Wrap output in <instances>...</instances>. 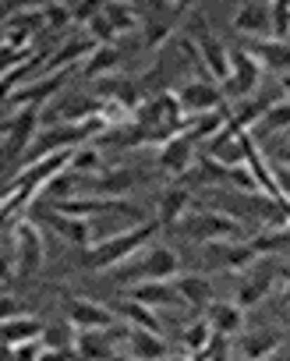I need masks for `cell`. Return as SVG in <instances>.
I'll list each match as a JSON object with an SVG mask.
<instances>
[{"mask_svg": "<svg viewBox=\"0 0 290 361\" xmlns=\"http://www.w3.org/2000/svg\"><path fill=\"white\" fill-rule=\"evenodd\" d=\"M160 220H145V224H131L127 231H117V234H106L99 238L89 252H82V266L92 269V273H113L120 269L124 262H131L141 248L153 245V234H156Z\"/></svg>", "mask_w": 290, "mask_h": 361, "instance_id": "1", "label": "cell"}, {"mask_svg": "<svg viewBox=\"0 0 290 361\" xmlns=\"http://www.w3.org/2000/svg\"><path fill=\"white\" fill-rule=\"evenodd\" d=\"M113 283L120 287H145V283H174L181 276V255L167 245H149L141 248L131 262L110 273Z\"/></svg>", "mask_w": 290, "mask_h": 361, "instance_id": "2", "label": "cell"}, {"mask_svg": "<svg viewBox=\"0 0 290 361\" xmlns=\"http://www.w3.org/2000/svg\"><path fill=\"white\" fill-rule=\"evenodd\" d=\"M177 227H181L191 241H206V245H213V241H244L241 220H234V216H227V213H216V209H195V213H188Z\"/></svg>", "mask_w": 290, "mask_h": 361, "instance_id": "3", "label": "cell"}, {"mask_svg": "<svg viewBox=\"0 0 290 361\" xmlns=\"http://www.w3.org/2000/svg\"><path fill=\"white\" fill-rule=\"evenodd\" d=\"M8 238L18 248V280H32L46 262V241L39 227L32 220H18L15 227H8Z\"/></svg>", "mask_w": 290, "mask_h": 361, "instance_id": "4", "label": "cell"}, {"mask_svg": "<svg viewBox=\"0 0 290 361\" xmlns=\"http://www.w3.org/2000/svg\"><path fill=\"white\" fill-rule=\"evenodd\" d=\"M258 82H262V64L244 50V47H230V78L220 85L223 96L230 103H241V99H251L258 92Z\"/></svg>", "mask_w": 290, "mask_h": 361, "instance_id": "5", "label": "cell"}, {"mask_svg": "<svg viewBox=\"0 0 290 361\" xmlns=\"http://www.w3.org/2000/svg\"><path fill=\"white\" fill-rule=\"evenodd\" d=\"M184 117H206V114H220L227 106V96L216 82H184L181 89H174Z\"/></svg>", "mask_w": 290, "mask_h": 361, "instance_id": "6", "label": "cell"}, {"mask_svg": "<svg viewBox=\"0 0 290 361\" xmlns=\"http://www.w3.org/2000/svg\"><path fill=\"white\" fill-rule=\"evenodd\" d=\"M64 319L78 326V333H92V329H113V308L99 305V301H89V298H75V294H64Z\"/></svg>", "mask_w": 290, "mask_h": 361, "instance_id": "7", "label": "cell"}, {"mask_svg": "<svg viewBox=\"0 0 290 361\" xmlns=\"http://www.w3.org/2000/svg\"><path fill=\"white\" fill-rule=\"evenodd\" d=\"M117 340H131V326H113V329H92L78 336V361H113V347Z\"/></svg>", "mask_w": 290, "mask_h": 361, "instance_id": "8", "label": "cell"}, {"mask_svg": "<svg viewBox=\"0 0 290 361\" xmlns=\"http://www.w3.org/2000/svg\"><path fill=\"white\" fill-rule=\"evenodd\" d=\"M156 163H160V170H163V173H170V177H177V180H181V177L198 163V145L181 131V135H174L170 142H163V145H160V159H156Z\"/></svg>", "mask_w": 290, "mask_h": 361, "instance_id": "9", "label": "cell"}, {"mask_svg": "<svg viewBox=\"0 0 290 361\" xmlns=\"http://www.w3.org/2000/svg\"><path fill=\"white\" fill-rule=\"evenodd\" d=\"M99 43L89 36V32H75V36H68L53 54H50V61H46V71H43V78L46 75H61V71H71L75 68V61H89L92 57V50H96Z\"/></svg>", "mask_w": 290, "mask_h": 361, "instance_id": "10", "label": "cell"}, {"mask_svg": "<svg viewBox=\"0 0 290 361\" xmlns=\"http://www.w3.org/2000/svg\"><path fill=\"white\" fill-rule=\"evenodd\" d=\"M241 47L272 75H290V39H241Z\"/></svg>", "mask_w": 290, "mask_h": 361, "instance_id": "11", "label": "cell"}, {"mask_svg": "<svg viewBox=\"0 0 290 361\" xmlns=\"http://www.w3.org/2000/svg\"><path fill=\"white\" fill-rule=\"evenodd\" d=\"M234 32L244 39H272V4H241L234 15Z\"/></svg>", "mask_w": 290, "mask_h": 361, "instance_id": "12", "label": "cell"}, {"mask_svg": "<svg viewBox=\"0 0 290 361\" xmlns=\"http://www.w3.org/2000/svg\"><path fill=\"white\" fill-rule=\"evenodd\" d=\"M134 188V173L117 166V170H99L92 177H85V192H92L96 199H113L120 202V195H127Z\"/></svg>", "mask_w": 290, "mask_h": 361, "instance_id": "13", "label": "cell"}, {"mask_svg": "<svg viewBox=\"0 0 290 361\" xmlns=\"http://www.w3.org/2000/svg\"><path fill=\"white\" fill-rule=\"evenodd\" d=\"M272 103H279V96H251V99H241V103H234L230 106V128L234 131H241V135H251V128H258L262 121H265V114H269V106Z\"/></svg>", "mask_w": 290, "mask_h": 361, "instance_id": "14", "label": "cell"}, {"mask_svg": "<svg viewBox=\"0 0 290 361\" xmlns=\"http://www.w3.org/2000/svg\"><path fill=\"white\" fill-rule=\"evenodd\" d=\"M43 224H46L50 231H57V234H61L68 245L82 248V252H89V248L96 245L89 220H75V216H61L57 209H46V213H43Z\"/></svg>", "mask_w": 290, "mask_h": 361, "instance_id": "15", "label": "cell"}, {"mask_svg": "<svg viewBox=\"0 0 290 361\" xmlns=\"http://www.w3.org/2000/svg\"><path fill=\"white\" fill-rule=\"evenodd\" d=\"M43 322L32 319V315H18V319H4V326H0V336H4V347L15 350L22 343H39L43 340Z\"/></svg>", "mask_w": 290, "mask_h": 361, "instance_id": "16", "label": "cell"}, {"mask_svg": "<svg viewBox=\"0 0 290 361\" xmlns=\"http://www.w3.org/2000/svg\"><path fill=\"white\" fill-rule=\"evenodd\" d=\"M206 319L213 322L216 336H234L244 329V308L237 301H213L206 308Z\"/></svg>", "mask_w": 290, "mask_h": 361, "instance_id": "17", "label": "cell"}, {"mask_svg": "<svg viewBox=\"0 0 290 361\" xmlns=\"http://www.w3.org/2000/svg\"><path fill=\"white\" fill-rule=\"evenodd\" d=\"M248 245L255 248L258 259H265V255H272V259H290V227H279V231L262 227L258 234L248 238Z\"/></svg>", "mask_w": 290, "mask_h": 361, "instance_id": "18", "label": "cell"}, {"mask_svg": "<svg viewBox=\"0 0 290 361\" xmlns=\"http://www.w3.org/2000/svg\"><path fill=\"white\" fill-rule=\"evenodd\" d=\"M127 347H131V357H134V361H163V357L170 354L167 336H160V333H145V329H131Z\"/></svg>", "mask_w": 290, "mask_h": 361, "instance_id": "19", "label": "cell"}, {"mask_svg": "<svg viewBox=\"0 0 290 361\" xmlns=\"http://www.w3.org/2000/svg\"><path fill=\"white\" fill-rule=\"evenodd\" d=\"M188 202H191V192L188 188H181V185H174V188H167L163 195H160V209H156V220L163 224V227H177L184 216H188Z\"/></svg>", "mask_w": 290, "mask_h": 361, "instance_id": "20", "label": "cell"}, {"mask_svg": "<svg viewBox=\"0 0 290 361\" xmlns=\"http://www.w3.org/2000/svg\"><path fill=\"white\" fill-rule=\"evenodd\" d=\"M113 312L124 315L131 329H145V333H160V336H163V329H160V315H153V308H145V305L134 301V298H120V301H113Z\"/></svg>", "mask_w": 290, "mask_h": 361, "instance_id": "21", "label": "cell"}, {"mask_svg": "<svg viewBox=\"0 0 290 361\" xmlns=\"http://www.w3.org/2000/svg\"><path fill=\"white\" fill-rule=\"evenodd\" d=\"M174 287H177V294H181V301L184 305H191V308H209L213 305V283L206 280V276H198V273H181L177 280H174Z\"/></svg>", "mask_w": 290, "mask_h": 361, "instance_id": "22", "label": "cell"}, {"mask_svg": "<svg viewBox=\"0 0 290 361\" xmlns=\"http://www.w3.org/2000/svg\"><path fill=\"white\" fill-rule=\"evenodd\" d=\"M279 333L276 329H258V333H248L241 340V357L244 361H269L276 350H279Z\"/></svg>", "mask_w": 290, "mask_h": 361, "instance_id": "23", "label": "cell"}, {"mask_svg": "<svg viewBox=\"0 0 290 361\" xmlns=\"http://www.w3.org/2000/svg\"><path fill=\"white\" fill-rule=\"evenodd\" d=\"M131 298L141 301L145 308H177V305H184L174 283H145V287H131Z\"/></svg>", "mask_w": 290, "mask_h": 361, "instance_id": "24", "label": "cell"}, {"mask_svg": "<svg viewBox=\"0 0 290 361\" xmlns=\"http://www.w3.org/2000/svg\"><path fill=\"white\" fill-rule=\"evenodd\" d=\"M272 276H276V266H262V269H255L244 283H241V290H237V305L241 308H251V305H258L265 294H269V287H272Z\"/></svg>", "mask_w": 290, "mask_h": 361, "instance_id": "25", "label": "cell"}, {"mask_svg": "<svg viewBox=\"0 0 290 361\" xmlns=\"http://www.w3.org/2000/svg\"><path fill=\"white\" fill-rule=\"evenodd\" d=\"M78 326L75 322H68V319H61V322H46V329H43V347L46 350H75L78 347Z\"/></svg>", "mask_w": 290, "mask_h": 361, "instance_id": "26", "label": "cell"}, {"mask_svg": "<svg viewBox=\"0 0 290 361\" xmlns=\"http://www.w3.org/2000/svg\"><path fill=\"white\" fill-rule=\"evenodd\" d=\"M117 64H120V50H117V47H96V50H92V57L82 64V75L99 82V78L113 75V71H117Z\"/></svg>", "mask_w": 290, "mask_h": 361, "instance_id": "27", "label": "cell"}, {"mask_svg": "<svg viewBox=\"0 0 290 361\" xmlns=\"http://www.w3.org/2000/svg\"><path fill=\"white\" fill-rule=\"evenodd\" d=\"M213 336H216V329H213V322L202 315V319H195L184 333H181V340H184V350H188V357H195V354H206L209 350V343H213Z\"/></svg>", "mask_w": 290, "mask_h": 361, "instance_id": "28", "label": "cell"}, {"mask_svg": "<svg viewBox=\"0 0 290 361\" xmlns=\"http://www.w3.org/2000/svg\"><path fill=\"white\" fill-rule=\"evenodd\" d=\"M103 15L117 29V36L138 29V22H141V8H131V4H103Z\"/></svg>", "mask_w": 290, "mask_h": 361, "instance_id": "29", "label": "cell"}, {"mask_svg": "<svg viewBox=\"0 0 290 361\" xmlns=\"http://www.w3.org/2000/svg\"><path fill=\"white\" fill-rule=\"evenodd\" d=\"M71 170H75V173H85V177L99 173V170H103V152H99L96 145H82V149L75 152V159H71Z\"/></svg>", "mask_w": 290, "mask_h": 361, "instance_id": "30", "label": "cell"}, {"mask_svg": "<svg viewBox=\"0 0 290 361\" xmlns=\"http://www.w3.org/2000/svg\"><path fill=\"white\" fill-rule=\"evenodd\" d=\"M258 128H262V131H269V135L286 131V128H290V99L283 96L279 103H272V106H269V114H265V121H262Z\"/></svg>", "mask_w": 290, "mask_h": 361, "instance_id": "31", "label": "cell"}, {"mask_svg": "<svg viewBox=\"0 0 290 361\" xmlns=\"http://www.w3.org/2000/svg\"><path fill=\"white\" fill-rule=\"evenodd\" d=\"M71 25H75L71 4H46V29L50 32H61V29H71Z\"/></svg>", "mask_w": 290, "mask_h": 361, "instance_id": "32", "label": "cell"}, {"mask_svg": "<svg viewBox=\"0 0 290 361\" xmlns=\"http://www.w3.org/2000/svg\"><path fill=\"white\" fill-rule=\"evenodd\" d=\"M227 185H234L237 192H258V195H262V188H258L255 173L248 170V163H244V166H230V170H227Z\"/></svg>", "mask_w": 290, "mask_h": 361, "instance_id": "33", "label": "cell"}, {"mask_svg": "<svg viewBox=\"0 0 290 361\" xmlns=\"http://www.w3.org/2000/svg\"><path fill=\"white\" fill-rule=\"evenodd\" d=\"M272 39H290V4L286 0L272 4Z\"/></svg>", "mask_w": 290, "mask_h": 361, "instance_id": "34", "label": "cell"}, {"mask_svg": "<svg viewBox=\"0 0 290 361\" xmlns=\"http://www.w3.org/2000/svg\"><path fill=\"white\" fill-rule=\"evenodd\" d=\"M4 350H8V347H4ZM43 350H46L43 343H22V347H15V350H11V357H15V361H39V357H43Z\"/></svg>", "mask_w": 290, "mask_h": 361, "instance_id": "35", "label": "cell"}, {"mask_svg": "<svg viewBox=\"0 0 290 361\" xmlns=\"http://www.w3.org/2000/svg\"><path fill=\"white\" fill-rule=\"evenodd\" d=\"M276 188H279V199L290 202V170L286 166H276Z\"/></svg>", "mask_w": 290, "mask_h": 361, "instance_id": "36", "label": "cell"}, {"mask_svg": "<svg viewBox=\"0 0 290 361\" xmlns=\"http://www.w3.org/2000/svg\"><path fill=\"white\" fill-rule=\"evenodd\" d=\"M22 315V301H15V294H4V319H18Z\"/></svg>", "mask_w": 290, "mask_h": 361, "instance_id": "37", "label": "cell"}, {"mask_svg": "<svg viewBox=\"0 0 290 361\" xmlns=\"http://www.w3.org/2000/svg\"><path fill=\"white\" fill-rule=\"evenodd\" d=\"M39 361H78V354L75 350H43Z\"/></svg>", "mask_w": 290, "mask_h": 361, "instance_id": "38", "label": "cell"}, {"mask_svg": "<svg viewBox=\"0 0 290 361\" xmlns=\"http://www.w3.org/2000/svg\"><path fill=\"white\" fill-rule=\"evenodd\" d=\"M279 301H283V305L290 308V269L283 273V290H279Z\"/></svg>", "mask_w": 290, "mask_h": 361, "instance_id": "39", "label": "cell"}, {"mask_svg": "<svg viewBox=\"0 0 290 361\" xmlns=\"http://www.w3.org/2000/svg\"><path fill=\"white\" fill-rule=\"evenodd\" d=\"M276 159H279V166L290 170V145H279V149H276Z\"/></svg>", "mask_w": 290, "mask_h": 361, "instance_id": "40", "label": "cell"}, {"mask_svg": "<svg viewBox=\"0 0 290 361\" xmlns=\"http://www.w3.org/2000/svg\"><path fill=\"white\" fill-rule=\"evenodd\" d=\"M163 361H188V357H184V354H177V357H163Z\"/></svg>", "mask_w": 290, "mask_h": 361, "instance_id": "41", "label": "cell"}, {"mask_svg": "<svg viewBox=\"0 0 290 361\" xmlns=\"http://www.w3.org/2000/svg\"><path fill=\"white\" fill-rule=\"evenodd\" d=\"M283 361H290V354H283Z\"/></svg>", "mask_w": 290, "mask_h": 361, "instance_id": "42", "label": "cell"}, {"mask_svg": "<svg viewBox=\"0 0 290 361\" xmlns=\"http://www.w3.org/2000/svg\"><path fill=\"white\" fill-rule=\"evenodd\" d=\"M237 361H244V357H237Z\"/></svg>", "mask_w": 290, "mask_h": 361, "instance_id": "43", "label": "cell"}, {"mask_svg": "<svg viewBox=\"0 0 290 361\" xmlns=\"http://www.w3.org/2000/svg\"><path fill=\"white\" fill-rule=\"evenodd\" d=\"M286 322H290V315H286Z\"/></svg>", "mask_w": 290, "mask_h": 361, "instance_id": "44", "label": "cell"}]
</instances>
